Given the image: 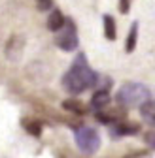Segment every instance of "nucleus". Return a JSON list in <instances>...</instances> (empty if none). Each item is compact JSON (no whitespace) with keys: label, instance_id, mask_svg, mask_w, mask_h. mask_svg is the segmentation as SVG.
Here are the masks:
<instances>
[{"label":"nucleus","instance_id":"f257e3e1","mask_svg":"<svg viewBox=\"0 0 155 158\" xmlns=\"http://www.w3.org/2000/svg\"><path fill=\"white\" fill-rule=\"evenodd\" d=\"M99 83V75H96L95 70H91L87 56L83 53H80L76 56V60L72 62V66L68 68V72L63 75V87L68 94L78 96L85 92L87 89L95 87Z\"/></svg>","mask_w":155,"mask_h":158},{"label":"nucleus","instance_id":"f03ea898","mask_svg":"<svg viewBox=\"0 0 155 158\" xmlns=\"http://www.w3.org/2000/svg\"><path fill=\"white\" fill-rule=\"evenodd\" d=\"M149 96L151 92L144 83L131 81L119 87V90L115 92V100L123 107H142L144 104L149 102Z\"/></svg>","mask_w":155,"mask_h":158},{"label":"nucleus","instance_id":"7ed1b4c3","mask_svg":"<svg viewBox=\"0 0 155 158\" xmlns=\"http://www.w3.org/2000/svg\"><path fill=\"white\" fill-rule=\"evenodd\" d=\"M76 145L83 154H95L100 149V134L91 126H80L74 130Z\"/></svg>","mask_w":155,"mask_h":158},{"label":"nucleus","instance_id":"20e7f679","mask_svg":"<svg viewBox=\"0 0 155 158\" xmlns=\"http://www.w3.org/2000/svg\"><path fill=\"white\" fill-rule=\"evenodd\" d=\"M55 44L59 45L63 51H76V49H78L80 40H78V30H76V25H74L72 19H66L64 27L57 32Z\"/></svg>","mask_w":155,"mask_h":158},{"label":"nucleus","instance_id":"39448f33","mask_svg":"<svg viewBox=\"0 0 155 158\" xmlns=\"http://www.w3.org/2000/svg\"><path fill=\"white\" fill-rule=\"evenodd\" d=\"M64 23H66V17L61 13V10H53L47 17V28L51 32H59L64 27Z\"/></svg>","mask_w":155,"mask_h":158},{"label":"nucleus","instance_id":"423d86ee","mask_svg":"<svg viewBox=\"0 0 155 158\" xmlns=\"http://www.w3.org/2000/svg\"><path fill=\"white\" fill-rule=\"evenodd\" d=\"M108 104H110V94H108L106 89L96 90V92L91 96V106H93L95 109H104Z\"/></svg>","mask_w":155,"mask_h":158},{"label":"nucleus","instance_id":"0eeeda50","mask_svg":"<svg viewBox=\"0 0 155 158\" xmlns=\"http://www.w3.org/2000/svg\"><path fill=\"white\" fill-rule=\"evenodd\" d=\"M102 21H104V36L110 40V42H113L115 36H117V28H115L113 17H112V15H104V17H102Z\"/></svg>","mask_w":155,"mask_h":158},{"label":"nucleus","instance_id":"6e6552de","mask_svg":"<svg viewBox=\"0 0 155 158\" xmlns=\"http://www.w3.org/2000/svg\"><path fill=\"white\" fill-rule=\"evenodd\" d=\"M136 42H138V23L134 21L131 30H129V36H127V44H125V49L127 53H132L134 47H136Z\"/></svg>","mask_w":155,"mask_h":158},{"label":"nucleus","instance_id":"1a4fd4ad","mask_svg":"<svg viewBox=\"0 0 155 158\" xmlns=\"http://www.w3.org/2000/svg\"><path fill=\"white\" fill-rule=\"evenodd\" d=\"M140 113H142V117L146 118V123H149V124H155V102H148V104H144L142 107H140Z\"/></svg>","mask_w":155,"mask_h":158},{"label":"nucleus","instance_id":"9d476101","mask_svg":"<svg viewBox=\"0 0 155 158\" xmlns=\"http://www.w3.org/2000/svg\"><path fill=\"white\" fill-rule=\"evenodd\" d=\"M140 128L136 124H119V126H115L113 134H117V135H129V134H136Z\"/></svg>","mask_w":155,"mask_h":158},{"label":"nucleus","instance_id":"9b49d317","mask_svg":"<svg viewBox=\"0 0 155 158\" xmlns=\"http://www.w3.org/2000/svg\"><path fill=\"white\" fill-rule=\"evenodd\" d=\"M63 107H64V109H70V111H74V113H85V107H83L80 102H76V100H66V102L63 104Z\"/></svg>","mask_w":155,"mask_h":158},{"label":"nucleus","instance_id":"f8f14e48","mask_svg":"<svg viewBox=\"0 0 155 158\" xmlns=\"http://www.w3.org/2000/svg\"><path fill=\"white\" fill-rule=\"evenodd\" d=\"M25 124H27L25 128H27V132H29V134H32V135H36V137L42 134V126L38 124V123H25Z\"/></svg>","mask_w":155,"mask_h":158},{"label":"nucleus","instance_id":"ddd939ff","mask_svg":"<svg viewBox=\"0 0 155 158\" xmlns=\"http://www.w3.org/2000/svg\"><path fill=\"white\" fill-rule=\"evenodd\" d=\"M53 6V0H38V8L40 10H49Z\"/></svg>","mask_w":155,"mask_h":158},{"label":"nucleus","instance_id":"4468645a","mask_svg":"<svg viewBox=\"0 0 155 158\" xmlns=\"http://www.w3.org/2000/svg\"><path fill=\"white\" fill-rule=\"evenodd\" d=\"M119 11L127 13L129 11V0H119Z\"/></svg>","mask_w":155,"mask_h":158}]
</instances>
